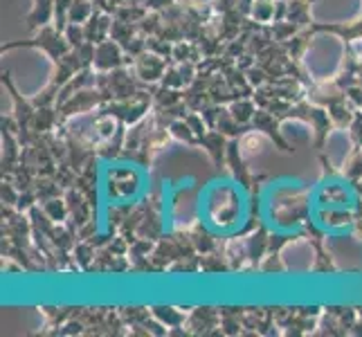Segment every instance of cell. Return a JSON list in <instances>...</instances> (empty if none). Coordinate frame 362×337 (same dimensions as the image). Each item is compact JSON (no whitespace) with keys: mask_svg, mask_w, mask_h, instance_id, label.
<instances>
[{"mask_svg":"<svg viewBox=\"0 0 362 337\" xmlns=\"http://www.w3.org/2000/svg\"><path fill=\"white\" fill-rule=\"evenodd\" d=\"M16 47H36V49H43V52L54 61L66 57L70 49H72V43L68 41L66 32H61L52 25H45V28L39 30V36L32 41H16V43H5L3 45V52H9V49H16Z\"/></svg>","mask_w":362,"mask_h":337,"instance_id":"cell-1","label":"cell"},{"mask_svg":"<svg viewBox=\"0 0 362 337\" xmlns=\"http://www.w3.org/2000/svg\"><path fill=\"white\" fill-rule=\"evenodd\" d=\"M133 64H135V59L131 54H124V47L117 41H113V39H106V41L95 45L93 68L97 72H108V70L124 68V66H133Z\"/></svg>","mask_w":362,"mask_h":337,"instance_id":"cell-2","label":"cell"},{"mask_svg":"<svg viewBox=\"0 0 362 337\" xmlns=\"http://www.w3.org/2000/svg\"><path fill=\"white\" fill-rule=\"evenodd\" d=\"M354 198H351V184L340 182V180H331L327 178L322 180L320 189H317V203L324 209H354Z\"/></svg>","mask_w":362,"mask_h":337,"instance_id":"cell-3","label":"cell"},{"mask_svg":"<svg viewBox=\"0 0 362 337\" xmlns=\"http://www.w3.org/2000/svg\"><path fill=\"white\" fill-rule=\"evenodd\" d=\"M106 102V95L95 88L93 85V90H79V93H74L66 104H61L59 106V117H61V124H64L68 117L72 115H81V112H90L93 108L97 106H102Z\"/></svg>","mask_w":362,"mask_h":337,"instance_id":"cell-4","label":"cell"},{"mask_svg":"<svg viewBox=\"0 0 362 337\" xmlns=\"http://www.w3.org/2000/svg\"><path fill=\"white\" fill-rule=\"evenodd\" d=\"M171 64L173 61L151 52V49H144L140 57H135L133 68L142 83H156V81H162V77H165V72Z\"/></svg>","mask_w":362,"mask_h":337,"instance_id":"cell-5","label":"cell"},{"mask_svg":"<svg viewBox=\"0 0 362 337\" xmlns=\"http://www.w3.org/2000/svg\"><path fill=\"white\" fill-rule=\"evenodd\" d=\"M279 122H281V117L279 115H274V112H270V110H266V108H259L257 110V115H255V119H252V129L255 131H261V133H266L270 140L277 144L284 153H291L293 148H291V144L284 140L281 137V133H279Z\"/></svg>","mask_w":362,"mask_h":337,"instance_id":"cell-6","label":"cell"},{"mask_svg":"<svg viewBox=\"0 0 362 337\" xmlns=\"http://www.w3.org/2000/svg\"><path fill=\"white\" fill-rule=\"evenodd\" d=\"M198 146H205V151L214 160V165L221 167L228 155V135L221 133L218 129H209L205 135L198 137Z\"/></svg>","mask_w":362,"mask_h":337,"instance_id":"cell-7","label":"cell"},{"mask_svg":"<svg viewBox=\"0 0 362 337\" xmlns=\"http://www.w3.org/2000/svg\"><path fill=\"white\" fill-rule=\"evenodd\" d=\"M54 16V0H34V7L28 16H25V23L30 25L32 30H41L45 25H49Z\"/></svg>","mask_w":362,"mask_h":337,"instance_id":"cell-8","label":"cell"},{"mask_svg":"<svg viewBox=\"0 0 362 337\" xmlns=\"http://www.w3.org/2000/svg\"><path fill=\"white\" fill-rule=\"evenodd\" d=\"M315 0H286V20L297 23L299 28H310V5Z\"/></svg>","mask_w":362,"mask_h":337,"instance_id":"cell-9","label":"cell"},{"mask_svg":"<svg viewBox=\"0 0 362 337\" xmlns=\"http://www.w3.org/2000/svg\"><path fill=\"white\" fill-rule=\"evenodd\" d=\"M216 324H218V313L214 308H196L189 319V326L198 329V333H209V329H214Z\"/></svg>","mask_w":362,"mask_h":337,"instance_id":"cell-10","label":"cell"},{"mask_svg":"<svg viewBox=\"0 0 362 337\" xmlns=\"http://www.w3.org/2000/svg\"><path fill=\"white\" fill-rule=\"evenodd\" d=\"M151 315L158 317L160 324H165L167 329H178L185 324V313H180L176 308H169V306H153Z\"/></svg>","mask_w":362,"mask_h":337,"instance_id":"cell-11","label":"cell"},{"mask_svg":"<svg viewBox=\"0 0 362 337\" xmlns=\"http://www.w3.org/2000/svg\"><path fill=\"white\" fill-rule=\"evenodd\" d=\"M95 14L93 0H72L68 9V23H88V18Z\"/></svg>","mask_w":362,"mask_h":337,"instance_id":"cell-12","label":"cell"},{"mask_svg":"<svg viewBox=\"0 0 362 337\" xmlns=\"http://www.w3.org/2000/svg\"><path fill=\"white\" fill-rule=\"evenodd\" d=\"M274 16H277V0H255L250 18H255L257 23L270 25L274 20Z\"/></svg>","mask_w":362,"mask_h":337,"instance_id":"cell-13","label":"cell"},{"mask_svg":"<svg viewBox=\"0 0 362 337\" xmlns=\"http://www.w3.org/2000/svg\"><path fill=\"white\" fill-rule=\"evenodd\" d=\"M169 133H171L173 140L185 142V144H189V146H198V135L189 129V124H187L185 119L171 122L169 124Z\"/></svg>","mask_w":362,"mask_h":337,"instance_id":"cell-14","label":"cell"},{"mask_svg":"<svg viewBox=\"0 0 362 337\" xmlns=\"http://www.w3.org/2000/svg\"><path fill=\"white\" fill-rule=\"evenodd\" d=\"M43 211L52 218L54 223H66L70 218V209L68 203L61 201V198H49V201L43 203Z\"/></svg>","mask_w":362,"mask_h":337,"instance_id":"cell-15","label":"cell"},{"mask_svg":"<svg viewBox=\"0 0 362 337\" xmlns=\"http://www.w3.org/2000/svg\"><path fill=\"white\" fill-rule=\"evenodd\" d=\"M358 317H360V321H356V326H354V335H362V310H360V313H358Z\"/></svg>","mask_w":362,"mask_h":337,"instance_id":"cell-16","label":"cell"}]
</instances>
